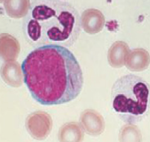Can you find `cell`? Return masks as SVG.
Returning <instances> with one entry per match:
<instances>
[{"mask_svg": "<svg viewBox=\"0 0 150 142\" xmlns=\"http://www.w3.org/2000/svg\"><path fill=\"white\" fill-rule=\"evenodd\" d=\"M21 69L32 98L42 105L64 104L76 99L84 83L81 67L67 48L47 45L32 50Z\"/></svg>", "mask_w": 150, "mask_h": 142, "instance_id": "6da1fadb", "label": "cell"}, {"mask_svg": "<svg viewBox=\"0 0 150 142\" xmlns=\"http://www.w3.org/2000/svg\"><path fill=\"white\" fill-rule=\"evenodd\" d=\"M81 16L71 4L61 0H34L23 23L26 41L34 48H70L81 33Z\"/></svg>", "mask_w": 150, "mask_h": 142, "instance_id": "7a4b0ae2", "label": "cell"}, {"mask_svg": "<svg viewBox=\"0 0 150 142\" xmlns=\"http://www.w3.org/2000/svg\"><path fill=\"white\" fill-rule=\"evenodd\" d=\"M149 94V84L142 78L131 74L124 75L112 85V108L123 122L136 124L148 115Z\"/></svg>", "mask_w": 150, "mask_h": 142, "instance_id": "3957f363", "label": "cell"}, {"mask_svg": "<svg viewBox=\"0 0 150 142\" xmlns=\"http://www.w3.org/2000/svg\"><path fill=\"white\" fill-rule=\"evenodd\" d=\"M25 126L27 132L33 138L43 140L50 134L53 127V120L47 113L37 111L27 116Z\"/></svg>", "mask_w": 150, "mask_h": 142, "instance_id": "277c9868", "label": "cell"}, {"mask_svg": "<svg viewBox=\"0 0 150 142\" xmlns=\"http://www.w3.org/2000/svg\"><path fill=\"white\" fill-rule=\"evenodd\" d=\"M80 124L87 134L97 136L105 129V122L102 116L93 109L84 110L80 116Z\"/></svg>", "mask_w": 150, "mask_h": 142, "instance_id": "5b68a950", "label": "cell"}, {"mask_svg": "<svg viewBox=\"0 0 150 142\" xmlns=\"http://www.w3.org/2000/svg\"><path fill=\"white\" fill-rule=\"evenodd\" d=\"M81 21L82 28L86 33L94 35L103 30L105 18L100 10L96 9H89L82 13Z\"/></svg>", "mask_w": 150, "mask_h": 142, "instance_id": "8992f818", "label": "cell"}, {"mask_svg": "<svg viewBox=\"0 0 150 142\" xmlns=\"http://www.w3.org/2000/svg\"><path fill=\"white\" fill-rule=\"evenodd\" d=\"M150 62L149 54L142 48H136L129 50L126 58L125 65L132 72H142L146 69Z\"/></svg>", "mask_w": 150, "mask_h": 142, "instance_id": "52a82bcc", "label": "cell"}, {"mask_svg": "<svg viewBox=\"0 0 150 142\" xmlns=\"http://www.w3.org/2000/svg\"><path fill=\"white\" fill-rule=\"evenodd\" d=\"M1 77L9 86L18 88L23 84L24 80L21 66L16 61L6 62L1 67Z\"/></svg>", "mask_w": 150, "mask_h": 142, "instance_id": "ba28073f", "label": "cell"}, {"mask_svg": "<svg viewBox=\"0 0 150 142\" xmlns=\"http://www.w3.org/2000/svg\"><path fill=\"white\" fill-rule=\"evenodd\" d=\"M20 52V45L16 38L8 33L0 36V53L6 62L16 61Z\"/></svg>", "mask_w": 150, "mask_h": 142, "instance_id": "9c48e42d", "label": "cell"}, {"mask_svg": "<svg viewBox=\"0 0 150 142\" xmlns=\"http://www.w3.org/2000/svg\"><path fill=\"white\" fill-rule=\"evenodd\" d=\"M129 50V47L126 42L123 41L114 42L108 52V61L110 66L114 68L123 67Z\"/></svg>", "mask_w": 150, "mask_h": 142, "instance_id": "30bf717a", "label": "cell"}, {"mask_svg": "<svg viewBox=\"0 0 150 142\" xmlns=\"http://www.w3.org/2000/svg\"><path fill=\"white\" fill-rule=\"evenodd\" d=\"M84 138V131L77 122L64 124L59 129L58 138L62 142H79Z\"/></svg>", "mask_w": 150, "mask_h": 142, "instance_id": "8fae6325", "label": "cell"}, {"mask_svg": "<svg viewBox=\"0 0 150 142\" xmlns=\"http://www.w3.org/2000/svg\"><path fill=\"white\" fill-rule=\"evenodd\" d=\"M4 7L8 16L18 19L25 17L28 13L31 1L25 0H12L4 1Z\"/></svg>", "mask_w": 150, "mask_h": 142, "instance_id": "7c38bea8", "label": "cell"}, {"mask_svg": "<svg viewBox=\"0 0 150 142\" xmlns=\"http://www.w3.org/2000/svg\"><path fill=\"white\" fill-rule=\"evenodd\" d=\"M119 140L122 142H140L142 140L141 132L135 124L127 123L120 130Z\"/></svg>", "mask_w": 150, "mask_h": 142, "instance_id": "4fadbf2b", "label": "cell"}]
</instances>
